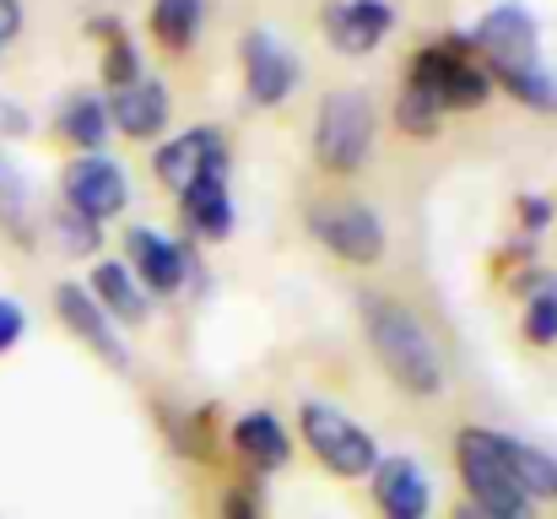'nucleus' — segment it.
Wrapping results in <instances>:
<instances>
[{"label": "nucleus", "instance_id": "nucleus-1", "mask_svg": "<svg viewBox=\"0 0 557 519\" xmlns=\"http://www.w3.org/2000/svg\"><path fill=\"white\" fill-rule=\"evenodd\" d=\"M358 320H363V342L373 362L384 368V379L411 395V400H438L449 384V357L444 342L433 336V325L406 309L395 293H358Z\"/></svg>", "mask_w": 557, "mask_h": 519}, {"label": "nucleus", "instance_id": "nucleus-2", "mask_svg": "<svg viewBox=\"0 0 557 519\" xmlns=\"http://www.w3.org/2000/svg\"><path fill=\"white\" fill-rule=\"evenodd\" d=\"M449 460H455V482H460V504L482 519H542L531 504V493L515 477L509 460V433L487 428V422H460L449 438Z\"/></svg>", "mask_w": 557, "mask_h": 519}, {"label": "nucleus", "instance_id": "nucleus-3", "mask_svg": "<svg viewBox=\"0 0 557 519\" xmlns=\"http://www.w3.org/2000/svg\"><path fill=\"white\" fill-rule=\"evenodd\" d=\"M400 87H411L417 98H428L444 120H449V114H476V109H487V103L498 98V87H493L487 65L476 60L466 27H449V33L417 44V49L406 54Z\"/></svg>", "mask_w": 557, "mask_h": 519}, {"label": "nucleus", "instance_id": "nucleus-4", "mask_svg": "<svg viewBox=\"0 0 557 519\" xmlns=\"http://www.w3.org/2000/svg\"><path fill=\"white\" fill-rule=\"evenodd\" d=\"M373 147H379V109L363 87H331L314 103V125H309V152L320 173L331 178H352L369 169Z\"/></svg>", "mask_w": 557, "mask_h": 519}, {"label": "nucleus", "instance_id": "nucleus-5", "mask_svg": "<svg viewBox=\"0 0 557 519\" xmlns=\"http://www.w3.org/2000/svg\"><path fill=\"white\" fill-rule=\"evenodd\" d=\"M293 438H298V444L314 455V466H320L325 477H336V482H369L373 466L384 460L379 438H373L347 406H336V400H325V395H309V400L298 406V433H293Z\"/></svg>", "mask_w": 557, "mask_h": 519}, {"label": "nucleus", "instance_id": "nucleus-6", "mask_svg": "<svg viewBox=\"0 0 557 519\" xmlns=\"http://www.w3.org/2000/svg\"><path fill=\"white\" fill-rule=\"evenodd\" d=\"M120 260L131 265V276L141 282V293L152 304H174L180 293H195L206 298L211 276L195 255V244L169 233V227H152V222H131L125 238H120Z\"/></svg>", "mask_w": 557, "mask_h": 519}, {"label": "nucleus", "instance_id": "nucleus-7", "mask_svg": "<svg viewBox=\"0 0 557 519\" xmlns=\"http://www.w3.org/2000/svg\"><path fill=\"white\" fill-rule=\"evenodd\" d=\"M304 227H309V238H314L325 255H336V260L352 265V271H373V265H384V255H389L384 211L369 206V200H358V195L309 200Z\"/></svg>", "mask_w": 557, "mask_h": 519}, {"label": "nucleus", "instance_id": "nucleus-8", "mask_svg": "<svg viewBox=\"0 0 557 519\" xmlns=\"http://www.w3.org/2000/svg\"><path fill=\"white\" fill-rule=\"evenodd\" d=\"M466 33H471V49H476V60L487 65L493 87H498L504 76H525V71L542 65V16H536L525 0H498V5H487Z\"/></svg>", "mask_w": 557, "mask_h": 519}, {"label": "nucleus", "instance_id": "nucleus-9", "mask_svg": "<svg viewBox=\"0 0 557 519\" xmlns=\"http://www.w3.org/2000/svg\"><path fill=\"white\" fill-rule=\"evenodd\" d=\"M238 87H244V103L260 109V114H276L282 103H293V92L304 87V60L298 49L271 33V27H249L238 38Z\"/></svg>", "mask_w": 557, "mask_h": 519}, {"label": "nucleus", "instance_id": "nucleus-10", "mask_svg": "<svg viewBox=\"0 0 557 519\" xmlns=\"http://www.w3.org/2000/svg\"><path fill=\"white\" fill-rule=\"evenodd\" d=\"M227 169H233V147H227V131L222 125H185V131H169L152 147V178L169 195H185L189 184H200V178L227 173Z\"/></svg>", "mask_w": 557, "mask_h": 519}, {"label": "nucleus", "instance_id": "nucleus-11", "mask_svg": "<svg viewBox=\"0 0 557 519\" xmlns=\"http://www.w3.org/2000/svg\"><path fill=\"white\" fill-rule=\"evenodd\" d=\"M222 449L233 455V466H238L249 482H265V477H282V471L293 466L298 438H293V428H287L276 411L249 406V411H238V417L222 428Z\"/></svg>", "mask_w": 557, "mask_h": 519}, {"label": "nucleus", "instance_id": "nucleus-12", "mask_svg": "<svg viewBox=\"0 0 557 519\" xmlns=\"http://www.w3.org/2000/svg\"><path fill=\"white\" fill-rule=\"evenodd\" d=\"M60 206L92 217V222H114L131 211V169L109 152H87V158H65L60 169Z\"/></svg>", "mask_w": 557, "mask_h": 519}, {"label": "nucleus", "instance_id": "nucleus-13", "mask_svg": "<svg viewBox=\"0 0 557 519\" xmlns=\"http://www.w3.org/2000/svg\"><path fill=\"white\" fill-rule=\"evenodd\" d=\"M400 11L395 0H320V38L342 60H369L389 44Z\"/></svg>", "mask_w": 557, "mask_h": 519}, {"label": "nucleus", "instance_id": "nucleus-14", "mask_svg": "<svg viewBox=\"0 0 557 519\" xmlns=\"http://www.w3.org/2000/svg\"><path fill=\"white\" fill-rule=\"evenodd\" d=\"M54 320L87 346L98 362H109V368H120V373L131 368V346L120 336V325L98 309V298H92L82 282H60V287H54Z\"/></svg>", "mask_w": 557, "mask_h": 519}, {"label": "nucleus", "instance_id": "nucleus-15", "mask_svg": "<svg viewBox=\"0 0 557 519\" xmlns=\"http://www.w3.org/2000/svg\"><path fill=\"white\" fill-rule=\"evenodd\" d=\"M369 498L384 519H433V477L417 455H384L369 477Z\"/></svg>", "mask_w": 557, "mask_h": 519}, {"label": "nucleus", "instance_id": "nucleus-16", "mask_svg": "<svg viewBox=\"0 0 557 519\" xmlns=\"http://www.w3.org/2000/svg\"><path fill=\"white\" fill-rule=\"evenodd\" d=\"M109 120H114V136L125 141H141V147H158L174 125V92L163 76H141L136 87L125 92H109Z\"/></svg>", "mask_w": 557, "mask_h": 519}, {"label": "nucleus", "instance_id": "nucleus-17", "mask_svg": "<svg viewBox=\"0 0 557 519\" xmlns=\"http://www.w3.org/2000/svg\"><path fill=\"white\" fill-rule=\"evenodd\" d=\"M174 211H180V238H189V244H227L233 227H238L227 173H211V178L189 184L185 195H174Z\"/></svg>", "mask_w": 557, "mask_h": 519}, {"label": "nucleus", "instance_id": "nucleus-18", "mask_svg": "<svg viewBox=\"0 0 557 519\" xmlns=\"http://www.w3.org/2000/svg\"><path fill=\"white\" fill-rule=\"evenodd\" d=\"M54 136L71 147V158L87 152H109L114 141V120H109V98L98 87H71L54 109Z\"/></svg>", "mask_w": 557, "mask_h": 519}, {"label": "nucleus", "instance_id": "nucleus-19", "mask_svg": "<svg viewBox=\"0 0 557 519\" xmlns=\"http://www.w3.org/2000/svg\"><path fill=\"white\" fill-rule=\"evenodd\" d=\"M92 298H98V309L120 325V331H136V325H147L152 320V298L141 293V282L131 276V265L125 260H98L92 271H87V282H82Z\"/></svg>", "mask_w": 557, "mask_h": 519}, {"label": "nucleus", "instance_id": "nucleus-20", "mask_svg": "<svg viewBox=\"0 0 557 519\" xmlns=\"http://www.w3.org/2000/svg\"><path fill=\"white\" fill-rule=\"evenodd\" d=\"M87 33L103 44V54H98L103 98H109V92H125V87H136V82L147 76V54H141V44L125 33L120 16H87Z\"/></svg>", "mask_w": 557, "mask_h": 519}, {"label": "nucleus", "instance_id": "nucleus-21", "mask_svg": "<svg viewBox=\"0 0 557 519\" xmlns=\"http://www.w3.org/2000/svg\"><path fill=\"white\" fill-rule=\"evenodd\" d=\"M163 444L189 460V466H216L222 460V428H216V411L211 406H169L163 411Z\"/></svg>", "mask_w": 557, "mask_h": 519}, {"label": "nucleus", "instance_id": "nucleus-22", "mask_svg": "<svg viewBox=\"0 0 557 519\" xmlns=\"http://www.w3.org/2000/svg\"><path fill=\"white\" fill-rule=\"evenodd\" d=\"M206 22H211V5L206 0H152L147 5V38L163 54H189L200 44Z\"/></svg>", "mask_w": 557, "mask_h": 519}, {"label": "nucleus", "instance_id": "nucleus-23", "mask_svg": "<svg viewBox=\"0 0 557 519\" xmlns=\"http://www.w3.org/2000/svg\"><path fill=\"white\" fill-rule=\"evenodd\" d=\"M509 460H515V477H520V487L531 493V504H536V509H557V455L553 449H542V444L509 433Z\"/></svg>", "mask_w": 557, "mask_h": 519}, {"label": "nucleus", "instance_id": "nucleus-24", "mask_svg": "<svg viewBox=\"0 0 557 519\" xmlns=\"http://www.w3.org/2000/svg\"><path fill=\"white\" fill-rule=\"evenodd\" d=\"M0 233L11 238V244H33L38 238V222H33V189H27V178L11 169L5 158H0Z\"/></svg>", "mask_w": 557, "mask_h": 519}, {"label": "nucleus", "instance_id": "nucleus-25", "mask_svg": "<svg viewBox=\"0 0 557 519\" xmlns=\"http://www.w3.org/2000/svg\"><path fill=\"white\" fill-rule=\"evenodd\" d=\"M44 227H49V238H54V249H60L65 260H92V255L103 249V222H92V217H82V211H71V206H54V211L44 217Z\"/></svg>", "mask_w": 557, "mask_h": 519}, {"label": "nucleus", "instance_id": "nucleus-26", "mask_svg": "<svg viewBox=\"0 0 557 519\" xmlns=\"http://www.w3.org/2000/svg\"><path fill=\"white\" fill-rule=\"evenodd\" d=\"M389 125H395L406 141H438L444 114H438L428 98H417L411 87H400V92H395V103H389Z\"/></svg>", "mask_w": 557, "mask_h": 519}, {"label": "nucleus", "instance_id": "nucleus-27", "mask_svg": "<svg viewBox=\"0 0 557 519\" xmlns=\"http://www.w3.org/2000/svg\"><path fill=\"white\" fill-rule=\"evenodd\" d=\"M498 92L515 98V103L531 109V114H557V71L553 65H536V71H525V76H504Z\"/></svg>", "mask_w": 557, "mask_h": 519}, {"label": "nucleus", "instance_id": "nucleus-28", "mask_svg": "<svg viewBox=\"0 0 557 519\" xmlns=\"http://www.w3.org/2000/svg\"><path fill=\"white\" fill-rule=\"evenodd\" d=\"M520 336L536 351H553L557 346V282H547L542 293H531L520 304Z\"/></svg>", "mask_w": 557, "mask_h": 519}, {"label": "nucleus", "instance_id": "nucleus-29", "mask_svg": "<svg viewBox=\"0 0 557 519\" xmlns=\"http://www.w3.org/2000/svg\"><path fill=\"white\" fill-rule=\"evenodd\" d=\"M553 227H557V200L553 195H536V189L515 195V233H520V238L542 244Z\"/></svg>", "mask_w": 557, "mask_h": 519}, {"label": "nucleus", "instance_id": "nucleus-30", "mask_svg": "<svg viewBox=\"0 0 557 519\" xmlns=\"http://www.w3.org/2000/svg\"><path fill=\"white\" fill-rule=\"evenodd\" d=\"M216 519H265V504H260L255 482H227L216 493Z\"/></svg>", "mask_w": 557, "mask_h": 519}, {"label": "nucleus", "instance_id": "nucleus-31", "mask_svg": "<svg viewBox=\"0 0 557 519\" xmlns=\"http://www.w3.org/2000/svg\"><path fill=\"white\" fill-rule=\"evenodd\" d=\"M22 336H27V309L0 293V357H11L22 346Z\"/></svg>", "mask_w": 557, "mask_h": 519}, {"label": "nucleus", "instance_id": "nucleus-32", "mask_svg": "<svg viewBox=\"0 0 557 519\" xmlns=\"http://www.w3.org/2000/svg\"><path fill=\"white\" fill-rule=\"evenodd\" d=\"M0 136H5V141H22V136H33V114H27L16 98H5V92H0Z\"/></svg>", "mask_w": 557, "mask_h": 519}, {"label": "nucleus", "instance_id": "nucleus-33", "mask_svg": "<svg viewBox=\"0 0 557 519\" xmlns=\"http://www.w3.org/2000/svg\"><path fill=\"white\" fill-rule=\"evenodd\" d=\"M22 22H27V11H22V0H0V49L22 33Z\"/></svg>", "mask_w": 557, "mask_h": 519}, {"label": "nucleus", "instance_id": "nucleus-34", "mask_svg": "<svg viewBox=\"0 0 557 519\" xmlns=\"http://www.w3.org/2000/svg\"><path fill=\"white\" fill-rule=\"evenodd\" d=\"M455 519H482V515H471V509H466V504H455Z\"/></svg>", "mask_w": 557, "mask_h": 519}, {"label": "nucleus", "instance_id": "nucleus-35", "mask_svg": "<svg viewBox=\"0 0 557 519\" xmlns=\"http://www.w3.org/2000/svg\"><path fill=\"white\" fill-rule=\"evenodd\" d=\"M0 54H5V49H0Z\"/></svg>", "mask_w": 557, "mask_h": 519}, {"label": "nucleus", "instance_id": "nucleus-36", "mask_svg": "<svg viewBox=\"0 0 557 519\" xmlns=\"http://www.w3.org/2000/svg\"><path fill=\"white\" fill-rule=\"evenodd\" d=\"M553 519H557V515H553Z\"/></svg>", "mask_w": 557, "mask_h": 519}]
</instances>
